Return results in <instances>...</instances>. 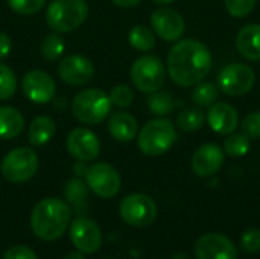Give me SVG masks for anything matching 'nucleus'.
Here are the masks:
<instances>
[{
  "label": "nucleus",
  "instance_id": "nucleus-1",
  "mask_svg": "<svg viewBox=\"0 0 260 259\" xmlns=\"http://www.w3.org/2000/svg\"><path fill=\"white\" fill-rule=\"evenodd\" d=\"M213 58L209 47L193 38L178 40L166 61V70L171 79L180 87H193L212 72Z\"/></svg>",
  "mask_w": 260,
  "mask_h": 259
},
{
  "label": "nucleus",
  "instance_id": "nucleus-2",
  "mask_svg": "<svg viewBox=\"0 0 260 259\" xmlns=\"http://www.w3.org/2000/svg\"><path fill=\"white\" fill-rule=\"evenodd\" d=\"M72 208L55 197L40 200L30 214V229L41 241H56L70 226Z\"/></svg>",
  "mask_w": 260,
  "mask_h": 259
},
{
  "label": "nucleus",
  "instance_id": "nucleus-3",
  "mask_svg": "<svg viewBox=\"0 0 260 259\" xmlns=\"http://www.w3.org/2000/svg\"><path fill=\"white\" fill-rule=\"evenodd\" d=\"M175 142V125L165 118H157L146 122L137 133V147L145 156L149 157H157L168 153Z\"/></svg>",
  "mask_w": 260,
  "mask_h": 259
},
{
  "label": "nucleus",
  "instance_id": "nucleus-4",
  "mask_svg": "<svg viewBox=\"0 0 260 259\" xmlns=\"http://www.w3.org/2000/svg\"><path fill=\"white\" fill-rule=\"evenodd\" d=\"M111 99L101 89H84L72 101L73 118L85 125H98L108 119Z\"/></svg>",
  "mask_w": 260,
  "mask_h": 259
},
{
  "label": "nucleus",
  "instance_id": "nucleus-5",
  "mask_svg": "<svg viewBox=\"0 0 260 259\" xmlns=\"http://www.w3.org/2000/svg\"><path fill=\"white\" fill-rule=\"evenodd\" d=\"M87 17L88 3L85 0H52L46 9L47 26L58 34L78 29Z\"/></svg>",
  "mask_w": 260,
  "mask_h": 259
},
{
  "label": "nucleus",
  "instance_id": "nucleus-6",
  "mask_svg": "<svg viewBox=\"0 0 260 259\" xmlns=\"http://www.w3.org/2000/svg\"><path fill=\"white\" fill-rule=\"evenodd\" d=\"M131 82L142 93H154L165 84L166 69L163 61L152 53L137 58L129 69Z\"/></svg>",
  "mask_w": 260,
  "mask_h": 259
},
{
  "label": "nucleus",
  "instance_id": "nucleus-7",
  "mask_svg": "<svg viewBox=\"0 0 260 259\" xmlns=\"http://www.w3.org/2000/svg\"><path fill=\"white\" fill-rule=\"evenodd\" d=\"M38 171V156L32 148L17 147L11 150L0 163L2 176L11 183H24Z\"/></svg>",
  "mask_w": 260,
  "mask_h": 259
},
{
  "label": "nucleus",
  "instance_id": "nucleus-8",
  "mask_svg": "<svg viewBox=\"0 0 260 259\" xmlns=\"http://www.w3.org/2000/svg\"><path fill=\"white\" fill-rule=\"evenodd\" d=\"M155 202L146 194H129L119 205V215L133 227H148L157 218Z\"/></svg>",
  "mask_w": 260,
  "mask_h": 259
},
{
  "label": "nucleus",
  "instance_id": "nucleus-9",
  "mask_svg": "<svg viewBox=\"0 0 260 259\" xmlns=\"http://www.w3.org/2000/svg\"><path fill=\"white\" fill-rule=\"evenodd\" d=\"M85 183L90 191H93L101 198H113L120 192L122 179L117 169L107 163L98 162L85 169Z\"/></svg>",
  "mask_w": 260,
  "mask_h": 259
},
{
  "label": "nucleus",
  "instance_id": "nucleus-10",
  "mask_svg": "<svg viewBox=\"0 0 260 259\" xmlns=\"http://www.w3.org/2000/svg\"><path fill=\"white\" fill-rule=\"evenodd\" d=\"M256 82L254 70L244 63H232L218 75V87L229 96L247 95Z\"/></svg>",
  "mask_w": 260,
  "mask_h": 259
},
{
  "label": "nucleus",
  "instance_id": "nucleus-11",
  "mask_svg": "<svg viewBox=\"0 0 260 259\" xmlns=\"http://www.w3.org/2000/svg\"><path fill=\"white\" fill-rule=\"evenodd\" d=\"M69 235L70 241L75 246L76 250H79L84 255H93L96 253L104 241L101 227L98 223L87 217H76L73 221H70L69 226Z\"/></svg>",
  "mask_w": 260,
  "mask_h": 259
},
{
  "label": "nucleus",
  "instance_id": "nucleus-12",
  "mask_svg": "<svg viewBox=\"0 0 260 259\" xmlns=\"http://www.w3.org/2000/svg\"><path fill=\"white\" fill-rule=\"evenodd\" d=\"M66 148L69 154L79 163L93 162L101 154V140L88 128L79 127L73 128L66 140Z\"/></svg>",
  "mask_w": 260,
  "mask_h": 259
},
{
  "label": "nucleus",
  "instance_id": "nucleus-13",
  "mask_svg": "<svg viewBox=\"0 0 260 259\" xmlns=\"http://www.w3.org/2000/svg\"><path fill=\"white\" fill-rule=\"evenodd\" d=\"M21 90L30 102L47 104L56 95V84L47 72L34 69L24 73L21 79Z\"/></svg>",
  "mask_w": 260,
  "mask_h": 259
},
{
  "label": "nucleus",
  "instance_id": "nucleus-14",
  "mask_svg": "<svg viewBox=\"0 0 260 259\" xmlns=\"http://www.w3.org/2000/svg\"><path fill=\"white\" fill-rule=\"evenodd\" d=\"M58 76L69 85H85L94 76V64L90 58L73 53L64 56L58 64Z\"/></svg>",
  "mask_w": 260,
  "mask_h": 259
},
{
  "label": "nucleus",
  "instance_id": "nucleus-15",
  "mask_svg": "<svg viewBox=\"0 0 260 259\" xmlns=\"http://www.w3.org/2000/svg\"><path fill=\"white\" fill-rule=\"evenodd\" d=\"M197 259H238L235 243L222 234H206L200 237L193 247Z\"/></svg>",
  "mask_w": 260,
  "mask_h": 259
},
{
  "label": "nucleus",
  "instance_id": "nucleus-16",
  "mask_svg": "<svg viewBox=\"0 0 260 259\" xmlns=\"http://www.w3.org/2000/svg\"><path fill=\"white\" fill-rule=\"evenodd\" d=\"M151 29L165 41H178L186 29L181 14L171 8H158L151 14Z\"/></svg>",
  "mask_w": 260,
  "mask_h": 259
},
{
  "label": "nucleus",
  "instance_id": "nucleus-17",
  "mask_svg": "<svg viewBox=\"0 0 260 259\" xmlns=\"http://www.w3.org/2000/svg\"><path fill=\"white\" fill-rule=\"evenodd\" d=\"M225 153L218 143H204L192 156V171L198 177H212L224 165Z\"/></svg>",
  "mask_w": 260,
  "mask_h": 259
},
{
  "label": "nucleus",
  "instance_id": "nucleus-18",
  "mask_svg": "<svg viewBox=\"0 0 260 259\" xmlns=\"http://www.w3.org/2000/svg\"><path fill=\"white\" fill-rule=\"evenodd\" d=\"M207 124L212 131L219 136H229L235 133L239 125V114L238 110L227 102H215L210 105L207 113Z\"/></svg>",
  "mask_w": 260,
  "mask_h": 259
},
{
  "label": "nucleus",
  "instance_id": "nucleus-19",
  "mask_svg": "<svg viewBox=\"0 0 260 259\" xmlns=\"http://www.w3.org/2000/svg\"><path fill=\"white\" fill-rule=\"evenodd\" d=\"M107 128L110 136L117 142H131L137 137L139 124L137 119L128 111H114L110 113Z\"/></svg>",
  "mask_w": 260,
  "mask_h": 259
},
{
  "label": "nucleus",
  "instance_id": "nucleus-20",
  "mask_svg": "<svg viewBox=\"0 0 260 259\" xmlns=\"http://www.w3.org/2000/svg\"><path fill=\"white\" fill-rule=\"evenodd\" d=\"M238 52L248 61H260V24L250 23L239 29L236 35Z\"/></svg>",
  "mask_w": 260,
  "mask_h": 259
},
{
  "label": "nucleus",
  "instance_id": "nucleus-21",
  "mask_svg": "<svg viewBox=\"0 0 260 259\" xmlns=\"http://www.w3.org/2000/svg\"><path fill=\"white\" fill-rule=\"evenodd\" d=\"M24 130L23 114L11 105H0V139H17Z\"/></svg>",
  "mask_w": 260,
  "mask_h": 259
},
{
  "label": "nucleus",
  "instance_id": "nucleus-22",
  "mask_svg": "<svg viewBox=\"0 0 260 259\" xmlns=\"http://www.w3.org/2000/svg\"><path fill=\"white\" fill-rule=\"evenodd\" d=\"M56 124L47 114H40L32 119L27 128V140L32 147H43L55 136Z\"/></svg>",
  "mask_w": 260,
  "mask_h": 259
},
{
  "label": "nucleus",
  "instance_id": "nucleus-23",
  "mask_svg": "<svg viewBox=\"0 0 260 259\" xmlns=\"http://www.w3.org/2000/svg\"><path fill=\"white\" fill-rule=\"evenodd\" d=\"M64 197H66L67 205L73 211L82 212L87 208V202H88V186H87V183L82 182L78 177L70 179L64 185Z\"/></svg>",
  "mask_w": 260,
  "mask_h": 259
},
{
  "label": "nucleus",
  "instance_id": "nucleus-24",
  "mask_svg": "<svg viewBox=\"0 0 260 259\" xmlns=\"http://www.w3.org/2000/svg\"><path fill=\"white\" fill-rule=\"evenodd\" d=\"M128 41L131 47L139 52H149L155 47V34L151 27L145 24L134 26L128 34Z\"/></svg>",
  "mask_w": 260,
  "mask_h": 259
},
{
  "label": "nucleus",
  "instance_id": "nucleus-25",
  "mask_svg": "<svg viewBox=\"0 0 260 259\" xmlns=\"http://www.w3.org/2000/svg\"><path fill=\"white\" fill-rule=\"evenodd\" d=\"M204 113L198 108H186L183 111H180L177 114V119H175V127L180 128L181 131H186V133H193V131H198L203 125H204Z\"/></svg>",
  "mask_w": 260,
  "mask_h": 259
},
{
  "label": "nucleus",
  "instance_id": "nucleus-26",
  "mask_svg": "<svg viewBox=\"0 0 260 259\" xmlns=\"http://www.w3.org/2000/svg\"><path fill=\"white\" fill-rule=\"evenodd\" d=\"M64 50H66V43L58 32L47 34L40 44V52L46 61H58L64 53Z\"/></svg>",
  "mask_w": 260,
  "mask_h": 259
},
{
  "label": "nucleus",
  "instance_id": "nucleus-27",
  "mask_svg": "<svg viewBox=\"0 0 260 259\" xmlns=\"http://www.w3.org/2000/svg\"><path fill=\"white\" fill-rule=\"evenodd\" d=\"M151 96L148 98V107L151 110L152 114L155 116H166L169 114L177 102H175V98L169 93V92H154V93H149Z\"/></svg>",
  "mask_w": 260,
  "mask_h": 259
},
{
  "label": "nucleus",
  "instance_id": "nucleus-28",
  "mask_svg": "<svg viewBox=\"0 0 260 259\" xmlns=\"http://www.w3.org/2000/svg\"><path fill=\"white\" fill-rule=\"evenodd\" d=\"M219 92L218 87L213 82H200L195 85L192 92V101L198 107H210L218 101Z\"/></svg>",
  "mask_w": 260,
  "mask_h": 259
},
{
  "label": "nucleus",
  "instance_id": "nucleus-29",
  "mask_svg": "<svg viewBox=\"0 0 260 259\" xmlns=\"http://www.w3.org/2000/svg\"><path fill=\"white\" fill-rule=\"evenodd\" d=\"M250 139L245 137L242 133H232L225 137L222 143V150L230 157H242L250 151Z\"/></svg>",
  "mask_w": 260,
  "mask_h": 259
},
{
  "label": "nucleus",
  "instance_id": "nucleus-30",
  "mask_svg": "<svg viewBox=\"0 0 260 259\" xmlns=\"http://www.w3.org/2000/svg\"><path fill=\"white\" fill-rule=\"evenodd\" d=\"M17 90V76L11 67L0 63V101H8Z\"/></svg>",
  "mask_w": 260,
  "mask_h": 259
},
{
  "label": "nucleus",
  "instance_id": "nucleus-31",
  "mask_svg": "<svg viewBox=\"0 0 260 259\" xmlns=\"http://www.w3.org/2000/svg\"><path fill=\"white\" fill-rule=\"evenodd\" d=\"M9 9L17 15H34L40 12L46 3V0H6Z\"/></svg>",
  "mask_w": 260,
  "mask_h": 259
},
{
  "label": "nucleus",
  "instance_id": "nucleus-32",
  "mask_svg": "<svg viewBox=\"0 0 260 259\" xmlns=\"http://www.w3.org/2000/svg\"><path fill=\"white\" fill-rule=\"evenodd\" d=\"M110 99H111V104L113 105H116L119 108H126L134 101V92L126 84H117V85H114L111 89Z\"/></svg>",
  "mask_w": 260,
  "mask_h": 259
},
{
  "label": "nucleus",
  "instance_id": "nucleus-33",
  "mask_svg": "<svg viewBox=\"0 0 260 259\" xmlns=\"http://www.w3.org/2000/svg\"><path fill=\"white\" fill-rule=\"evenodd\" d=\"M257 0H224L227 12L235 18H244L254 9Z\"/></svg>",
  "mask_w": 260,
  "mask_h": 259
},
{
  "label": "nucleus",
  "instance_id": "nucleus-34",
  "mask_svg": "<svg viewBox=\"0 0 260 259\" xmlns=\"http://www.w3.org/2000/svg\"><path fill=\"white\" fill-rule=\"evenodd\" d=\"M241 133L250 140L260 137V111H253L244 118L241 122Z\"/></svg>",
  "mask_w": 260,
  "mask_h": 259
},
{
  "label": "nucleus",
  "instance_id": "nucleus-35",
  "mask_svg": "<svg viewBox=\"0 0 260 259\" xmlns=\"http://www.w3.org/2000/svg\"><path fill=\"white\" fill-rule=\"evenodd\" d=\"M241 247L247 253H259L260 252V229L250 227L241 237Z\"/></svg>",
  "mask_w": 260,
  "mask_h": 259
},
{
  "label": "nucleus",
  "instance_id": "nucleus-36",
  "mask_svg": "<svg viewBox=\"0 0 260 259\" xmlns=\"http://www.w3.org/2000/svg\"><path fill=\"white\" fill-rule=\"evenodd\" d=\"M3 259H38V256L27 246H12L3 253Z\"/></svg>",
  "mask_w": 260,
  "mask_h": 259
},
{
  "label": "nucleus",
  "instance_id": "nucleus-37",
  "mask_svg": "<svg viewBox=\"0 0 260 259\" xmlns=\"http://www.w3.org/2000/svg\"><path fill=\"white\" fill-rule=\"evenodd\" d=\"M12 49L11 37L6 32H0V60H5Z\"/></svg>",
  "mask_w": 260,
  "mask_h": 259
},
{
  "label": "nucleus",
  "instance_id": "nucleus-38",
  "mask_svg": "<svg viewBox=\"0 0 260 259\" xmlns=\"http://www.w3.org/2000/svg\"><path fill=\"white\" fill-rule=\"evenodd\" d=\"M116 6L119 8H134L137 6L142 0H111Z\"/></svg>",
  "mask_w": 260,
  "mask_h": 259
},
{
  "label": "nucleus",
  "instance_id": "nucleus-39",
  "mask_svg": "<svg viewBox=\"0 0 260 259\" xmlns=\"http://www.w3.org/2000/svg\"><path fill=\"white\" fill-rule=\"evenodd\" d=\"M64 259H85L84 258V253H81L79 250H76V252H70V253H67Z\"/></svg>",
  "mask_w": 260,
  "mask_h": 259
},
{
  "label": "nucleus",
  "instance_id": "nucleus-40",
  "mask_svg": "<svg viewBox=\"0 0 260 259\" xmlns=\"http://www.w3.org/2000/svg\"><path fill=\"white\" fill-rule=\"evenodd\" d=\"M171 259H190V256L186 255V253H175Z\"/></svg>",
  "mask_w": 260,
  "mask_h": 259
},
{
  "label": "nucleus",
  "instance_id": "nucleus-41",
  "mask_svg": "<svg viewBox=\"0 0 260 259\" xmlns=\"http://www.w3.org/2000/svg\"><path fill=\"white\" fill-rule=\"evenodd\" d=\"M154 3H157V5H171V3H174L175 0H152Z\"/></svg>",
  "mask_w": 260,
  "mask_h": 259
}]
</instances>
